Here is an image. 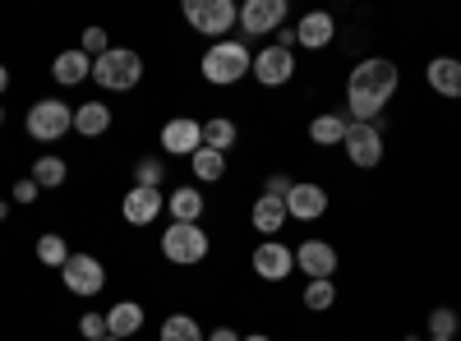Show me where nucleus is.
<instances>
[{
  "instance_id": "obj_1",
  "label": "nucleus",
  "mask_w": 461,
  "mask_h": 341,
  "mask_svg": "<svg viewBox=\"0 0 461 341\" xmlns=\"http://www.w3.org/2000/svg\"><path fill=\"white\" fill-rule=\"evenodd\" d=\"M393 93H397V65L383 56H369L346 79V116L356 125H378V111L393 102Z\"/></svg>"
},
{
  "instance_id": "obj_2",
  "label": "nucleus",
  "mask_w": 461,
  "mask_h": 341,
  "mask_svg": "<svg viewBox=\"0 0 461 341\" xmlns=\"http://www.w3.org/2000/svg\"><path fill=\"white\" fill-rule=\"evenodd\" d=\"M199 69H203V79H208V84L230 88V84H240L245 74L254 69V56H249L245 42H212V47L203 51Z\"/></svg>"
},
{
  "instance_id": "obj_3",
  "label": "nucleus",
  "mask_w": 461,
  "mask_h": 341,
  "mask_svg": "<svg viewBox=\"0 0 461 341\" xmlns=\"http://www.w3.org/2000/svg\"><path fill=\"white\" fill-rule=\"evenodd\" d=\"M143 79V60L130 47H111L106 56L93 60V84H102L106 93H130Z\"/></svg>"
},
{
  "instance_id": "obj_4",
  "label": "nucleus",
  "mask_w": 461,
  "mask_h": 341,
  "mask_svg": "<svg viewBox=\"0 0 461 341\" xmlns=\"http://www.w3.org/2000/svg\"><path fill=\"white\" fill-rule=\"evenodd\" d=\"M212 249L208 231L199 221H171L167 231H162V258L176 263V268H189V263H203Z\"/></svg>"
},
{
  "instance_id": "obj_5",
  "label": "nucleus",
  "mask_w": 461,
  "mask_h": 341,
  "mask_svg": "<svg viewBox=\"0 0 461 341\" xmlns=\"http://www.w3.org/2000/svg\"><path fill=\"white\" fill-rule=\"evenodd\" d=\"M180 14L194 23V32L221 37V42H226V32L240 23V5H230V0H185Z\"/></svg>"
},
{
  "instance_id": "obj_6",
  "label": "nucleus",
  "mask_w": 461,
  "mask_h": 341,
  "mask_svg": "<svg viewBox=\"0 0 461 341\" xmlns=\"http://www.w3.org/2000/svg\"><path fill=\"white\" fill-rule=\"evenodd\" d=\"M74 130V106H65L60 97H42L28 106V134L37 143H56Z\"/></svg>"
},
{
  "instance_id": "obj_7",
  "label": "nucleus",
  "mask_w": 461,
  "mask_h": 341,
  "mask_svg": "<svg viewBox=\"0 0 461 341\" xmlns=\"http://www.w3.org/2000/svg\"><path fill=\"white\" fill-rule=\"evenodd\" d=\"M60 282H65V291L69 295H97L102 286H106V268H102V258H93V254H69V263L60 268Z\"/></svg>"
},
{
  "instance_id": "obj_8",
  "label": "nucleus",
  "mask_w": 461,
  "mask_h": 341,
  "mask_svg": "<svg viewBox=\"0 0 461 341\" xmlns=\"http://www.w3.org/2000/svg\"><path fill=\"white\" fill-rule=\"evenodd\" d=\"M286 23V0H245L240 5V28L249 37H273Z\"/></svg>"
},
{
  "instance_id": "obj_9",
  "label": "nucleus",
  "mask_w": 461,
  "mask_h": 341,
  "mask_svg": "<svg viewBox=\"0 0 461 341\" xmlns=\"http://www.w3.org/2000/svg\"><path fill=\"white\" fill-rule=\"evenodd\" d=\"M162 148L171 157H194L199 148H203V121L194 116H171L162 125Z\"/></svg>"
},
{
  "instance_id": "obj_10",
  "label": "nucleus",
  "mask_w": 461,
  "mask_h": 341,
  "mask_svg": "<svg viewBox=\"0 0 461 341\" xmlns=\"http://www.w3.org/2000/svg\"><path fill=\"white\" fill-rule=\"evenodd\" d=\"M341 148H346V157H351L356 166H365V171L383 162V134H378V125H356V121H351Z\"/></svg>"
},
{
  "instance_id": "obj_11",
  "label": "nucleus",
  "mask_w": 461,
  "mask_h": 341,
  "mask_svg": "<svg viewBox=\"0 0 461 341\" xmlns=\"http://www.w3.org/2000/svg\"><path fill=\"white\" fill-rule=\"evenodd\" d=\"M254 79L263 84V88H282V84H291V74H295V51H282V47H263L258 56H254Z\"/></svg>"
},
{
  "instance_id": "obj_12",
  "label": "nucleus",
  "mask_w": 461,
  "mask_h": 341,
  "mask_svg": "<svg viewBox=\"0 0 461 341\" xmlns=\"http://www.w3.org/2000/svg\"><path fill=\"white\" fill-rule=\"evenodd\" d=\"M337 249L328 245V240H304L300 249H295V268L310 277V282H332V273H337Z\"/></svg>"
},
{
  "instance_id": "obj_13",
  "label": "nucleus",
  "mask_w": 461,
  "mask_h": 341,
  "mask_svg": "<svg viewBox=\"0 0 461 341\" xmlns=\"http://www.w3.org/2000/svg\"><path fill=\"white\" fill-rule=\"evenodd\" d=\"M254 273L263 282H286L295 273V249H286L282 240H263L254 249Z\"/></svg>"
},
{
  "instance_id": "obj_14",
  "label": "nucleus",
  "mask_w": 461,
  "mask_h": 341,
  "mask_svg": "<svg viewBox=\"0 0 461 341\" xmlns=\"http://www.w3.org/2000/svg\"><path fill=\"white\" fill-rule=\"evenodd\" d=\"M323 212H328V189L323 184H310V180L291 184V194H286V217L291 221H319Z\"/></svg>"
},
{
  "instance_id": "obj_15",
  "label": "nucleus",
  "mask_w": 461,
  "mask_h": 341,
  "mask_svg": "<svg viewBox=\"0 0 461 341\" xmlns=\"http://www.w3.org/2000/svg\"><path fill=\"white\" fill-rule=\"evenodd\" d=\"M162 208H167L162 189H148V184H134L130 194L121 199V212H125V221H130V226H152Z\"/></svg>"
},
{
  "instance_id": "obj_16",
  "label": "nucleus",
  "mask_w": 461,
  "mask_h": 341,
  "mask_svg": "<svg viewBox=\"0 0 461 341\" xmlns=\"http://www.w3.org/2000/svg\"><path fill=\"white\" fill-rule=\"evenodd\" d=\"M295 37H300L304 51H323L332 37H337V19H332L328 10H314V14H304V19L295 23Z\"/></svg>"
},
{
  "instance_id": "obj_17",
  "label": "nucleus",
  "mask_w": 461,
  "mask_h": 341,
  "mask_svg": "<svg viewBox=\"0 0 461 341\" xmlns=\"http://www.w3.org/2000/svg\"><path fill=\"white\" fill-rule=\"evenodd\" d=\"M286 221H291V217H286V199H273V194H263V199L254 203V212H249V226H254L263 240H273Z\"/></svg>"
},
{
  "instance_id": "obj_18",
  "label": "nucleus",
  "mask_w": 461,
  "mask_h": 341,
  "mask_svg": "<svg viewBox=\"0 0 461 341\" xmlns=\"http://www.w3.org/2000/svg\"><path fill=\"white\" fill-rule=\"evenodd\" d=\"M425 79H429V88H434L438 97H456V102H461V60H456V56H438V60H429Z\"/></svg>"
},
{
  "instance_id": "obj_19",
  "label": "nucleus",
  "mask_w": 461,
  "mask_h": 341,
  "mask_svg": "<svg viewBox=\"0 0 461 341\" xmlns=\"http://www.w3.org/2000/svg\"><path fill=\"white\" fill-rule=\"evenodd\" d=\"M51 79H56V84H65V88L93 79V56H84L79 47H74V51H60V56H56V65H51Z\"/></svg>"
},
{
  "instance_id": "obj_20",
  "label": "nucleus",
  "mask_w": 461,
  "mask_h": 341,
  "mask_svg": "<svg viewBox=\"0 0 461 341\" xmlns=\"http://www.w3.org/2000/svg\"><path fill=\"white\" fill-rule=\"evenodd\" d=\"M139 328H143V305H134V300H121V305L106 310V337L130 341Z\"/></svg>"
},
{
  "instance_id": "obj_21",
  "label": "nucleus",
  "mask_w": 461,
  "mask_h": 341,
  "mask_svg": "<svg viewBox=\"0 0 461 341\" xmlns=\"http://www.w3.org/2000/svg\"><path fill=\"white\" fill-rule=\"evenodd\" d=\"M74 130H79L84 139H102V134L111 130V106H106V102L74 106Z\"/></svg>"
},
{
  "instance_id": "obj_22",
  "label": "nucleus",
  "mask_w": 461,
  "mask_h": 341,
  "mask_svg": "<svg viewBox=\"0 0 461 341\" xmlns=\"http://www.w3.org/2000/svg\"><path fill=\"white\" fill-rule=\"evenodd\" d=\"M346 130H351V116H346V111H328V116H314V121H310V139L323 143V148L341 143Z\"/></svg>"
},
{
  "instance_id": "obj_23",
  "label": "nucleus",
  "mask_w": 461,
  "mask_h": 341,
  "mask_svg": "<svg viewBox=\"0 0 461 341\" xmlns=\"http://www.w3.org/2000/svg\"><path fill=\"white\" fill-rule=\"evenodd\" d=\"M167 208H171L176 221H199V217H203V194H199L194 184H180L176 194L167 199Z\"/></svg>"
},
{
  "instance_id": "obj_24",
  "label": "nucleus",
  "mask_w": 461,
  "mask_h": 341,
  "mask_svg": "<svg viewBox=\"0 0 461 341\" xmlns=\"http://www.w3.org/2000/svg\"><path fill=\"white\" fill-rule=\"evenodd\" d=\"M236 121H226V116H212L203 121V148H212V153H230L236 148Z\"/></svg>"
},
{
  "instance_id": "obj_25",
  "label": "nucleus",
  "mask_w": 461,
  "mask_h": 341,
  "mask_svg": "<svg viewBox=\"0 0 461 341\" xmlns=\"http://www.w3.org/2000/svg\"><path fill=\"white\" fill-rule=\"evenodd\" d=\"M65 175H69V166H65L60 157H51V153H42V157L32 162V184H37V189H60Z\"/></svg>"
},
{
  "instance_id": "obj_26",
  "label": "nucleus",
  "mask_w": 461,
  "mask_h": 341,
  "mask_svg": "<svg viewBox=\"0 0 461 341\" xmlns=\"http://www.w3.org/2000/svg\"><path fill=\"white\" fill-rule=\"evenodd\" d=\"M158 341H208V337H203L199 319H189V314H171V319L162 323V337H158Z\"/></svg>"
},
{
  "instance_id": "obj_27",
  "label": "nucleus",
  "mask_w": 461,
  "mask_h": 341,
  "mask_svg": "<svg viewBox=\"0 0 461 341\" xmlns=\"http://www.w3.org/2000/svg\"><path fill=\"white\" fill-rule=\"evenodd\" d=\"M189 166H194V175L199 180H221L226 175V153H212V148H199V153L194 157H189Z\"/></svg>"
},
{
  "instance_id": "obj_28",
  "label": "nucleus",
  "mask_w": 461,
  "mask_h": 341,
  "mask_svg": "<svg viewBox=\"0 0 461 341\" xmlns=\"http://www.w3.org/2000/svg\"><path fill=\"white\" fill-rule=\"evenodd\" d=\"M37 258H42L47 268H65V263H69V245H65V236H56V231L37 236Z\"/></svg>"
},
{
  "instance_id": "obj_29",
  "label": "nucleus",
  "mask_w": 461,
  "mask_h": 341,
  "mask_svg": "<svg viewBox=\"0 0 461 341\" xmlns=\"http://www.w3.org/2000/svg\"><path fill=\"white\" fill-rule=\"evenodd\" d=\"M332 305H337V286H332V282H310V286H304V310L323 314V310H332Z\"/></svg>"
},
{
  "instance_id": "obj_30",
  "label": "nucleus",
  "mask_w": 461,
  "mask_h": 341,
  "mask_svg": "<svg viewBox=\"0 0 461 341\" xmlns=\"http://www.w3.org/2000/svg\"><path fill=\"white\" fill-rule=\"evenodd\" d=\"M456 328H461V319H456L452 310H434V314H429V337H438V341H456Z\"/></svg>"
},
{
  "instance_id": "obj_31",
  "label": "nucleus",
  "mask_w": 461,
  "mask_h": 341,
  "mask_svg": "<svg viewBox=\"0 0 461 341\" xmlns=\"http://www.w3.org/2000/svg\"><path fill=\"white\" fill-rule=\"evenodd\" d=\"M162 180H167V166H162L158 157H143V162L134 166V184H148V189H162Z\"/></svg>"
},
{
  "instance_id": "obj_32",
  "label": "nucleus",
  "mask_w": 461,
  "mask_h": 341,
  "mask_svg": "<svg viewBox=\"0 0 461 341\" xmlns=\"http://www.w3.org/2000/svg\"><path fill=\"white\" fill-rule=\"evenodd\" d=\"M79 51H84V56H93V60H97V56H106V51H111V42H106V28H84V42H79Z\"/></svg>"
},
{
  "instance_id": "obj_33",
  "label": "nucleus",
  "mask_w": 461,
  "mask_h": 341,
  "mask_svg": "<svg viewBox=\"0 0 461 341\" xmlns=\"http://www.w3.org/2000/svg\"><path fill=\"white\" fill-rule=\"evenodd\" d=\"M79 332H84V341H102L106 337V314H84L79 319Z\"/></svg>"
},
{
  "instance_id": "obj_34",
  "label": "nucleus",
  "mask_w": 461,
  "mask_h": 341,
  "mask_svg": "<svg viewBox=\"0 0 461 341\" xmlns=\"http://www.w3.org/2000/svg\"><path fill=\"white\" fill-rule=\"evenodd\" d=\"M37 194H42V189L32 184V175H28V180H14V189H10V199H14V203H23V208H28V203H37Z\"/></svg>"
},
{
  "instance_id": "obj_35",
  "label": "nucleus",
  "mask_w": 461,
  "mask_h": 341,
  "mask_svg": "<svg viewBox=\"0 0 461 341\" xmlns=\"http://www.w3.org/2000/svg\"><path fill=\"white\" fill-rule=\"evenodd\" d=\"M291 184H295V180L277 171V175H267V180H263V194H273V199H286V194H291Z\"/></svg>"
},
{
  "instance_id": "obj_36",
  "label": "nucleus",
  "mask_w": 461,
  "mask_h": 341,
  "mask_svg": "<svg viewBox=\"0 0 461 341\" xmlns=\"http://www.w3.org/2000/svg\"><path fill=\"white\" fill-rule=\"evenodd\" d=\"M273 37H277L273 47H282V51H295V47H300V37H295V28H286V23H282V28H277Z\"/></svg>"
},
{
  "instance_id": "obj_37",
  "label": "nucleus",
  "mask_w": 461,
  "mask_h": 341,
  "mask_svg": "<svg viewBox=\"0 0 461 341\" xmlns=\"http://www.w3.org/2000/svg\"><path fill=\"white\" fill-rule=\"evenodd\" d=\"M208 341H240V332L236 328H217V332H208Z\"/></svg>"
},
{
  "instance_id": "obj_38",
  "label": "nucleus",
  "mask_w": 461,
  "mask_h": 341,
  "mask_svg": "<svg viewBox=\"0 0 461 341\" xmlns=\"http://www.w3.org/2000/svg\"><path fill=\"white\" fill-rule=\"evenodd\" d=\"M5 88H10V69H5V65H0V93H5Z\"/></svg>"
},
{
  "instance_id": "obj_39",
  "label": "nucleus",
  "mask_w": 461,
  "mask_h": 341,
  "mask_svg": "<svg viewBox=\"0 0 461 341\" xmlns=\"http://www.w3.org/2000/svg\"><path fill=\"white\" fill-rule=\"evenodd\" d=\"M240 341H273V337H267V332H249V337H240Z\"/></svg>"
},
{
  "instance_id": "obj_40",
  "label": "nucleus",
  "mask_w": 461,
  "mask_h": 341,
  "mask_svg": "<svg viewBox=\"0 0 461 341\" xmlns=\"http://www.w3.org/2000/svg\"><path fill=\"white\" fill-rule=\"evenodd\" d=\"M5 217H10V203H5V199H0V221H5Z\"/></svg>"
},
{
  "instance_id": "obj_41",
  "label": "nucleus",
  "mask_w": 461,
  "mask_h": 341,
  "mask_svg": "<svg viewBox=\"0 0 461 341\" xmlns=\"http://www.w3.org/2000/svg\"><path fill=\"white\" fill-rule=\"evenodd\" d=\"M102 341H121V337H102Z\"/></svg>"
},
{
  "instance_id": "obj_42",
  "label": "nucleus",
  "mask_w": 461,
  "mask_h": 341,
  "mask_svg": "<svg viewBox=\"0 0 461 341\" xmlns=\"http://www.w3.org/2000/svg\"><path fill=\"white\" fill-rule=\"evenodd\" d=\"M0 125H5V111H0Z\"/></svg>"
},
{
  "instance_id": "obj_43",
  "label": "nucleus",
  "mask_w": 461,
  "mask_h": 341,
  "mask_svg": "<svg viewBox=\"0 0 461 341\" xmlns=\"http://www.w3.org/2000/svg\"><path fill=\"white\" fill-rule=\"evenodd\" d=\"M425 341H438V337H425Z\"/></svg>"
}]
</instances>
